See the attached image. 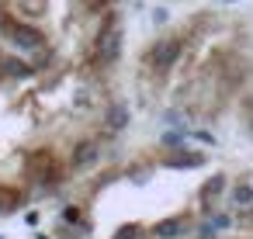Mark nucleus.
<instances>
[{
	"mask_svg": "<svg viewBox=\"0 0 253 239\" xmlns=\"http://www.w3.org/2000/svg\"><path fill=\"white\" fill-rule=\"evenodd\" d=\"M21 4H28L32 11H42V7H45V0H21Z\"/></svg>",
	"mask_w": 253,
	"mask_h": 239,
	"instance_id": "nucleus-16",
	"label": "nucleus"
},
{
	"mask_svg": "<svg viewBox=\"0 0 253 239\" xmlns=\"http://www.w3.org/2000/svg\"><path fill=\"white\" fill-rule=\"evenodd\" d=\"M180 42L177 39H170V42H160V45H153V52H149V63L156 66V70H170L177 59H180Z\"/></svg>",
	"mask_w": 253,
	"mask_h": 239,
	"instance_id": "nucleus-3",
	"label": "nucleus"
},
{
	"mask_svg": "<svg viewBox=\"0 0 253 239\" xmlns=\"http://www.w3.org/2000/svg\"><path fill=\"white\" fill-rule=\"evenodd\" d=\"M236 201L239 204H250L253 201V187H236Z\"/></svg>",
	"mask_w": 253,
	"mask_h": 239,
	"instance_id": "nucleus-15",
	"label": "nucleus"
},
{
	"mask_svg": "<svg viewBox=\"0 0 253 239\" xmlns=\"http://www.w3.org/2000/svg\"><path fill=\"white\" fill-rule=\"evenodd\" d=\"M153 232H156L160 239H177V236L187 232V218H167V222H160Z\"/></svg>",
	"mask_w": 253,
	"mask_h": 239,
	"instance_id": "nucleus-7",
	"label": "nucleus"
},
{
	"mask_svg": "<svg viewBox=\"0 0 253 239\" xmlns=\"http://www.w3.org/2000/svg\"><path fill=\"white\" fill-rule=\"evenodd\" d=\"M0 59H4V56H0Z\"/></svg>",
	"mask_w": 253,
	"mask_h": 239,
	"instance_id": "nucleus-21",
	"label": "nucleus"
},
{
	"mask_svg": "<svg viewBox=\"0 0 253 239\" xmlns=\"http://www.w3.org/2000/svg\"><path fill=\"white\" fill-rule=\"evenodd\" d=\"M63 218H66V222H73V225H84V215H80V208H66V211H63ZM84 229H87V225H84Z\"/></svg>",
	"mask_w": 253,
	"mask_h": 239,
	"instance_id": "nucleus-14",
	"label": "nucleus"
},
{
	"mask_svg": "<svg viewBox=\"0 0 253 239\" xmlns=\"http://www.w3.org/2000/svg\"><path fill=\"white\" fill-rule=\"evenodd\" d=\"M4 25V35L21 49V52H42L45 49V35L39 32V28H32V25H25V21H0Z\"/></svg>",
	"mask_w": 253,
	"mask_h": 239,
	"instance_id": "nucleus-1",
	"label": "nucleus"
},
{
	"mask_svg": "<svg viewBox=\"0 0 253 239\" xmlns=\"http://www.w3.org/2000/svg\"><path fill=\"white\" fill-rule=\"evenodd\" d=\"M25 170H28V177H35V180H42V184L56 180V163H52L49 153H32L28 163H25Z\"/></svg>",
	"mask_w": 253,
	"mask_h": 239,
	"instance_id": "nucleus-4",
	"label": "nucleus"
},
{
	"mask_svg": "<svg viewBox=\"0 0 253 239\" xmlns=\"http://www.w3.org/2000/svg\"><path fill=\"white\" fill-rule=\"evenodd\" d=\"M104 125H108L111 132H125V128H128V108H125L122 101L108 104V111H104Z\"/></svg>",
	"mask_w": 253,
	"mask_h": 239,
	"instance_id": "nucleus-5",
	"label": "nucleus"
},
{
	"mask_svg": "<svg viewBox=\"0 0 253 239\" xmlns=\"http://www.w3.org/2000/svg\"><path fill=\"white\" fill-rule=\"evenodd\" d=\"M225 4H236V0H225Z\"/></svg>",
	"mask_w": 253,
	"mask_h": 239,
	"instance_id": "nucleus-18",
	"label": "nucleus"
},
{
	"mask_svg": "<svg viewBox=\"0 0 253 239\" xmlns=\"http://www.w3.org/2000/svg\"><path fill=\"white\" fill-rule=\"evenodd\" d=\"M39 239H49V236H39Z\"/></svg>",
	"mask_w": 253,
	"mask_h": 239,
	"instance_id": "nucleus-19",
	"label": "nucleus"
},
{
	"mask_svg": "<svg viewBox=\"0 0 253 239\" xmlns=\"http://www.w3.org/2000/svg\"><path fill=\"white\" fill-rule=\"evenodd\" d=\"M0 239H4V236H0Z\"/></svg>",
	"mask_w": 253,
	"mask_h": 239,
	"instance_id": "nucleus-20",
	"label": "nucleus"
},
{
	"mask_svg": "<svg viewBox=\"0 0 253 239\" xmlns=\"http://www.w3.org/2000/svg\"><path fill=\"white\" fill-rule=\"evenodd\" d=\"M97 156H101V146H97L94 139H87V142H80V146L73 149V166H94Z\"/></svg>",
	"mask_w": 253,
	"mask_h": 239,
	"instance_id": "nucleus-6",
	"label": "nucleus"
},
{
	"mask_svg": "<svg viewBox=\"0 0 253 239\" xmlns=\"http://www.w3.org/2000/svg\"><path fill=\"white\" fill-rule=\"evenodd\" d=\"M201 163H205L201 153H180V156L167 159V166H173V170H180V166H201Z\"/></svg>",
	"mask_w": 253,
	"mask_h": 239,
	"instance_id": "nucleus-10",
	"label": "nucleus"
},
{
	"mask_svg": "<svg viewBox=\"0 0 253 239\" xmlns=\"http://www.w3.org/2000/svg\"><path fill=\"white\" fill-rule=\"evenodd\" d=\"M250 132H253V118H250Z\"/></svg>",
	"mask_w": 253,
	"mask_h": 239,
	"instance_id": "nucleus-17",
	"label": "nucleus"
},
{
	"mask_svg": "<svg viewBox=\"0 0 253 239\" xmlns=\"http://www.w3.org/2000/svg\"><path fill=\"white\" fill-rule=\"evenodd\" d=\"M18 191H11V187H0V215H14L18 211Z\"/></svg>",
	"mask_w": 253,
	"mask_h": 239,
	"instance_id": "nucleus-9",
	"label": "nucleus"
},
{
	"mask_svg": "<svg viewBox=\"0 0 253 239\" xmlns=\"http://www.w3.org/2000/svg\"><path fill=\"white\" fill-rule=\"evenodd\" d=\"M122 28L118 25H108L101 35H97V56H101V63H115L118 59V52H122Z\"/></svg>",
	"mask_w": 253,
	"mask_h": 239,
	"instance_id": "nucleus-2",
	"label": "nucleus"
},
{
	"mask_svg": "<svg viewBox=\"0 0 253 239\" xmlns=\"http://www.w3.org/2000/svg\"><path fill=\"white\" fill-rule=\"evenodd\" d=\"M222 187H225V177H222V173H218V177H211V180H208V184L201 187V201L208 204V201H211L215 194H222Z\"/></svg>",
	"mask_w": 253,
	"mask_h": 239,
	"instance_id": "nucleus-11",
	"label": "nucleus"
},
{
	"mask_svg": "<svg viewBox=\"0 0 253 239\" xmlns=\"http://www.w3.org/2000/svg\"><path fill=\"white\" fill-rule=\"evenodd\" d=\"M184 142V128L180 132H163V146H180Z\"/></svg>",
	"mask_w": 253,
	"mask_h": 239,
	"instance_id": "nucleus-13",
	"label": "nucleus"
},
{
	"mask_svg": "<svg viewBox=\"0 0 253 239\" xmlns=\"http://www.w3.org/2000/svg\"><path fill=\"white\" fill-rule=\"evenodd\" d=\"M0 70H4L7 77H14V80H25V77L35 73V66L25 63V59H0Z\"/></svg>",
	"mask_w": 253,
	"mask_h": 239,
	"instance_id": "nucleus-8",
	"label": "nucleus"
},
{
	"mask_svg": "<svg viewBox=\"0 0 253 239\" xmlns=\"http://www.w3.org/2000/svg\"><path fill=\"white\" fill-rule=\"evenodd\" d=\"M132 236L139 239V236H142V229H139V225H122V229L115 232V239H132Z\"/></svg>",
	"mask_w": 253,
	"mask_h": 239,
	"instance_id": "nucleus-12",
	"label": "nucleus"
}]
</instances>
